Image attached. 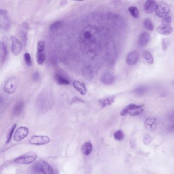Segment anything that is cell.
<instances>
[{
  "label": "cell",
  "mask_w": 174,
  "mask_h": 174,
  "mask_svg": "<svg viewBox=\"0 0 174 174\" xmlns=\"http://www.w3.org/2000/svg\"><path fill=\"white\" fill-rule=\"evenodd\" d=\"M143 112V109L141 108L139 109L136 110L134 111L130 112L129 114L131 116H139Z\"/></svg>",
  "instance_id": "35"
},
{
  "label": "cell",
  "mask_w": 174,
  "mask_h": 174,
  "mask_svg": "<svg viewBox=\"0 0 174 174\" xmlns=\"http://www.w3.org/2000/svg\"><path fill=\"white\" fill-rule=\"evenodd\" d=\"M16 80L14 78L8 79L4 85V90L6 93L12 94L16 91Z\"/></svg>",
  "instance_id": "9"
},
{
  "label": "cell",
  "mask_w": 174,
  "mask_h": 174,
  "mask_svg": "<svg viewBox=\"0 0 174 174\" xmlns=\"http://www.w3.org/2000/svg\"><path fill=\"white\" fill-rule=\"evenodd\" d=\"M50 141V139L48 136H38L35 135L32 136L29 139V142L33 145H45Z\"/></svg>",
  "instance_id": "6"
},
{
  "label": "cell",
  "mask_w": 174,
  "mask_h": 174,
  "mask_svg": "<svg viewBox=\"0 0 174 174\" xmlns=\"http://www.w3.org/2000/svg\"><path fill=\"white\" fill-rule=\"evenodd\" d=\"M24 59H25V63L28 67H31L32 65V63L31 57L30 54L28 53H26L24 55Z\"/></svg>",
  "instance_id": "31"
},
{
  "label": "cell",
  "mask_w": 174,
  "mask_h": 174,
  "mask_svg": "<svg viewBox=\"0 0 174 174\" xmlns=\"http://www.w3.org/2000/svg\"><path fill=\"white\" fill-rule=\"evenodd\" d=\"M144 125L146 129L151 131H155L157 128V120L156 118L150 116L145 119Z\"/></svg>",
  "instance_id": "11"
},
{
  "label": "cell",
  "mask_w": 174,
  "mask_h": 174,
  "mask_svg": "<svg viewBox=\"0 0 174 174\" xmlns=\"http://www.w3.org/2000/svg\"><path fill=\"white\" fill-rule=\"evenodd\" d=\"M170 11V8L167 3L160 2L157 4L156 9V14L159 18H164L167 16Z\"/></svg>",
  "instance_id": "5"
},
{
  "label": "cell",
  "mask_w": 174,
  "mask_h": 174,
  "mask_svg": "<svg viewBox=\"0 0 174 174\" xmlns=\"http://www.w3.org/2000/svg\"><path fill=\"white\" fill-rule=\"evenodd\" d=\"M115 81V77L113 74L109 72H106L101 77V81L106 85H111Z\"/></svg>",
  "instance_id": "13"
},
{
  "label": "cell",
  "mask_w": 174,
  "mask_h": 174,
  "mask_svg": "<svg viewBox=\"0 0 174 174\" xmlns=\"http://www.w3.org/2000/svg\"><path fill=\"white\" fill-rule=\"evenodd\" d=\"M157 6V4L156 1L148 0L145 2L144 4L143 9L145 13L147 14H152L154 11H156Z\"/></svg>",
  "instance_id": "12"
},
{
  "label": "cell",
  "mask_w": 174,
  "mask_h": 174,
  "mask_svg": "<svg viewBox=\"0 0 174 174\" xmlns=\"http://www.w3.org/2000/svg\"><path fill=\"white\" fill-rule=\"evenodd\" d=\"M129 11L133 18H137L139 16V11L137 7L131 6L129 8Z\"/></svg>",
  "instance_id": "27"
},
{
  "label": "cell",
  "mask_w": 174,
  "mask_h": 174,
  "mask_svg": "<svg viewBox=\"0 0 174 174\" xmlns=\"http://www.w3.org/2000/svg\"><path fill=\"white\" fill-rule=\"evenodd\" d=\"M37 158V155L35 153L30 152L24 154L14 160V162L20 164H29L33 162Z\"/></svg>",
  "instance_id": "2"
},
{
  "label": "cell",
  "mask_w": 174,
  "mask_h": 174,
  "mask_svg": "<svg viewBox=\"0 0 174 174\" xmlns=\"http://www.w3.org/2000/svg\"></svg>",
  "instance_id": "40"
},
{
  "label": "cell",
  "mask_w": 174,
  "mask_h": 174,
  "mask_svg": "<svg viewBox=\"0 0 174 174\" xmlns=\"http://www.w3.org/2000/svg\"><path fill=\"white\" fill-rule=\"evenodd\" d=\"M73 86L77 92L81 94L85 95L87 92V89L84 83L80 81L75 80L73 82Z\"/></svg>",
  "instance_id": "16"
},
{
  "label": "cell",
  "mask_w": 174,
  "mask_h": 174,
  "mask_svg": "<svg viewBox=\"0 0 174 174\" xmlns=\"http://www.w3.org/2000/svg\"><path fill=\"white\" fill-rule=\"evenodd\" d=\"M0 26L1 28L4 30H7L10 26V20L8 12L5 9L0 10Z\"/></svg>",
  "instance_id": "4"
},
{
  "label": "cell",
  "mask_w": 174,
  "mask_h": 174,
  "mask_svg": "<svg viewBox=\"0 0 174 174\" xmlns=\"http://www.w3.org/2000/svg\"><path fill=\"white\" fill-rule=\"evenodd\" d=\"M39 169L43 174H54L52 167L45 161H42L39 165Z\"/></svg>",
  "instance_id": "15"
},
{
  "label": "cell",
  "mask_w": 174,
  "mask_h": 174,
  "mask_svg": "<svg viewBox=\"0 0 174 174\" xmlns=\"http://www.w3.org/2000/svg\"><path fill=\"white\" fill-rule=\"evenodd\" d=\"M167 118L171 123L174 124V111L171 112L167 116Z\"/></svg>",
  "instance_id": "36"
},
{
  "label": "cell",
  "mask_w": 174,
  "mask_h": 174,
  "mask_svg": "<svg viewBox=\"0 0 174 174\" xmlns=\"http://www.w3.org/2000/svg\"><path fill=\"white\" fill-rule=\"evenodd\" d=\"M140 58V55L139 52L134 50L130 52L126 57V61L129 65H134L138 63Z\"/></svg>",
  "instance_id": "10"
},
{
  "label": "cell",
  "mask_w": 174,
  "mask_h": 174,
  "mask_svg": "<svg viewBox=\"0 0 174 174\" xmlns=\"http://www.w3.org/2000/svg\"><path fill=\"white\" fill-rule=\"evenodd\" d=\"M7 57V48L4 43L1 42L0 43V60L1 63H4Z\"/></svg>",
  "instance_id": "20"
},
{
  "label": "cell",
  "mask_w": 174,
  "mask_h": 174,
  "mask_svg": "<svg viewBox=\"0 0 174 174\" xmlns=\"http://www.w3.org/2000/svg\"><path fill=\"white\" fill-rule=\"evenodd\" d=\"M16 126H17V125L16 124H14L12 126V127L11 128V130H10V131L9 132V133L8 134V136H7V141H6L7 143H9L10 142V141H11V138L12 137V135L14 134V131Z\"/></svg>",
  "instance_id": "34"
},
{
  "label": "cell",
  "mask_w": 174,
  "mask_h": 174,
  "mask_svg": "<svg viewBox=\"0 0 174 174\" xmlns=\"http://www.w3.org/2000/svg\"><path fill=\"white\" fill-rule=\"evenodd\" d=\"M116 97L115 96H108L101 98L99 100V104L102 108L111 105L115 102Z\"/></svg>",
  "instance_id": "14"
},
{
  "label": "cell",
  "mask_w": 174,
  "mask_h": 174,
  "mask_svg": "<svg viewBox=\"0 0 174 174\" xmlns=\"http://www.w3.org/2000/svg\"><path fill=\"white\" fill-rule=\"evenodd\" d=\"M55 79L57 82L60 85H67L70 84V81L69 79L59 73H57L55 75Z\"/></svg>",
  "instance_id": "22"
},
{
  "label": "cell",
  "mask_w": 174,
  "mask_h": 174,
  "mask_svg": "<svg viewBox=\"0 0 174 174\" xmlns=\"http://www.w3.org/2000/svg\"><path fill=\"white\" fill-rule=\"evenodd\" d=\"M25 107V104L23 101H19L16 103V105H14L13 109V114L14 116H18L22 112L23 110Z\"/></svg>",
  "instance_id": "19"
},
{
  "label": "cell",
  "mask_w": 174,
  "mask_h": 174,
  "mask_svg": "<svg viewBox=\"0 0 174 174\" xmlns=\"http://www.w3.org/2000/svg\"><path fill=\"white\" fill-rule=\"evenodd\" d=\"M36 106L39 109L43 111L50 109L53 105V97L48 90H45L39 94L36 99Z\"/></svg>",
  "instance_id": "1"
},
{
  "label": "cell",
  "mask_w": 174,
  "mask_h": 174,
  "mask_svg": "<svg viewBox=\"0 0 174 174\" xmlns=\"http://www.w3.org/2000/svg\"><path fill=\"white\" fill-rule=\"evenodd\" d=\"M172 22V17L170 16H167L165 18H163L162 20V25L166 26H170Z\"/></svg>",
  "instance_id": "33"
},
{
  "label": "cell",
  "mask_w": 174,
  "mask_h": 174,
  "mask_svg": "<svg viewBox=\"0 0 174 174\" xmlns=\"http://www.w3.org/2000/svg\"><path fill=\"white\" fill-rule=\"evenodd\" d=\"M27 29H28L27 25L25 24V25H22V27L21 28V31H20L21 37H22V40L25 44H26V43L27 41Z\"/></svg>",
  "instance_id": "26"
},
{
  "label": "cell",
  "mask_w": 174,
  "mask_h": 174,
  "mask_svg": "<svg viewBox=\"0 0 174 174\" xmlns=\"http://www.w3.org/2000/svg\"><path fill=\"white\" fill-rule=\"evenodd\" d=\"M29 133V130L26 127H20L16 130L14 139L16 141H20L26 138Z\"/></svg>",
  "instance_id": "8"
},
{
  "label": "cell",
  "mask_w": 174,
  "mask_h": 174,
  "mask_svg": "<svg viewBox=\"0 0 174 174\" xmlns=\"http://www.w3.org/2000/svg\"><path fill=\"white\" fill-rule=\"evenodd\" d=\"M40 79V75L38 72H35L32 75V79L34 81H37Z\"/></svg>",
  "instance_id": "37"
},
{
  "label": "cell",
  "mask_w": 174,
  "mask_h": 174,
  "mask_svg": "<svg viewBox=\"0 0 174 174\" xmlns=\"http://www.w3.org/2000/svg\"><path fill=\"white\" fill-rule=\"evenodd\" d=\"M151 36L147 32H143L139 37V43L141 47H145L149 43Z\"/></svg>",
  "instance_id": "17"
},
{
  "label": "cell",
  "mask_w": 174,
  "mask_h": 174,
  "mask_svg": "<svg viewBox=\"0 0 174 174\" xmlns=\"http://www.w3.org/2000/svg\"><path fill=\"white\" fill-rule=\"evenodd\" d=\"M144 104H141V105H137L135 104H130L129 105H128L127 106L125 107V108L128 111L131 112L132 111H134L136 110L142 108V107L144 106Z\"/></svg>",
  "instance_id": "25"
},
{
  "label": "cell",
  "mask_w": 174,
  "mask_h": 174,
  "mask_svg": "<svg viewBox=\"0 0 174 174\" xmlns=\"http://www.w3.org/2000/svg\"><path fill=\"white\" fill-rule=\"evenodd\" d=\"M114 138L116 141H122L125 138V134L122 130H118L114 133Z\"/></svg>",
  "instance_id": "29"
},
{
  "label": "cell",
  "mask_w": 174,
  "mask_h": 174,
  "mask_svg": "<svg viewBox=\"0 0 174 174\" xmlns=\"http://www.w3.org/2000/svg\"><path fill=\"white\" fill-rule=\"evenodd\" d=\"M143 26L146 29L149 31H153L154 29L153 23L150 18H145L143 21Z\"/></svg>",
  "instance_id": "28"
},
{
  "label": "cell",
  "mask_w": 174,
  "mask_h": 174,
  "mask_svg": "<svg viewBox=\"0 0 174 174\" xmlns=\"http://www.w3.org/2000/svg\"><path fill=\"white\" fill-rule=\"evenodd\" d=\"M168 131L172 133H174V124L171 125L169 127L167 128Z\"/></svg>",
  "instance_id": "39"
},
{
  "label": "cell",
  "mask_w": 174,
  "mask_h": 174,
  "mask_svg": "<svg viewBox=\"0 0 174 174\" xmlns=\"http://www.w3.org/2000/svg\"><path fill=\"white\" fill-rule=\"evenodd\" d=\"M143 58H145V60L147 61L150 65H152L154 63V58L152 55V54L147 51H145L143 52Z\"/></svg>",
  "instance_id": "24"
},
{
  "label": "cell",
  "mask_w": 174,
  "mask_h": 174,
  "mask_svg": "<svg viewBox=\"0 0 174 174\" xmlns=\"http://www.w3.org/2000/svg\"><path fill=\"white\" fill-rule=\"evenodd\" d=\"M161 45H162V49L163 50V51H167V49H168V48L170 46V40H168L167 39H166V38H163L162 40Z\"/></svg>",
  "instance_id": "32"
},
{
  "label": "cell",
  "mask_w": 174,
  "mask_h": 174,
  "mask_svg": "<svg viewBox=\"0 0 174 174\" xmlns=\"http://www.w3.org/2000/svg\"><path fill=\"white\" fill-rule=\"evenodd\" d=\"M157 32L161 35H169L173 32V28L170 26L161 25L157 27Z\"/></svg>",
  "instance_id": "18"
},
{
  "label": "cell",
  "mask_w": 174,
  "mask_h": 174,
  "mask_svg": "<svg viewBox=\"0 0 174 174\" xmlns=\"http://www.w3.org/2000/svg\"><path fill=\"white\" fill-rule=\"evenodd\" d=\"M37 52L36 54V59L39 65H43L46 58L45 53V43L44 41L40 40L37 43Z\"/></svg>",
  "instance_id": "3"
},
{
  "label": "cell",
  "mask_w": 174,
  "mask_h": 174,
  "mask_svg": "<svg viewBox=\"0 0 174 174\" xmlns=\"http://www.w3.org/2000/svg\"><path fill=\"white\" fill-rule=\"evenodd\" d=\"M93 150V147L92 143L89 142H86L83 144L81 148V151L83 155H88L91 154Z\"/></svg>",
  "instance_id": "21"
},
{
  "label": "cell",
  "mask_w": 174,
  "mask_h": 174,
  "mask_svg": "<svg viewBox=\"0 0 174 174\" xmlns=\"http://www.w3.org/2000/svg\"><path fill=\"white\" fill-rule=\"evenodd\" d=\"M151 139H150V136L149 135H146L145 136V137H144V142H145V143L146 144V145H148L149 143H150V141H151Z\"/></svg>",
  "instance_id": "38"
},
{
  "label": "cell",
  "mask_w": 174,
  "mask_h": 174,
  "mask_svg": "<svg viewBox=\"0 0 174 174\" xmlns=\"http://www.w3.org/2000/svg\"><path fill=\"white\" fill-rule=\"evenodd\" d=\"M11 51L15 56H18L22 50V45L20 41L14 36H11Z\"/></svg>",
  "instance_id": "7"
},
{
  "label": "cell",
  "mask_w": 174,
  "mask_h": 174,
  "mask_svg": "<svg viewBox=\"0 0 174 174\" xmlns=\"http://www.w3.org/2000/svg\"><path fill=\"white\" fill-rule=\"evenodd\" d=\"M147 90L148 88L147 86H142L134 89L132 92L137 96H141L145 94L147 92Z\"/></svg>",
  "instance_id": "23"
},
{
  "label": "cell",
  "mask_w": 174,
  "mask_h": 174,
  "mask_svg": "<svg viewBox=\"0 0 174 174\" xmlns=\"http://www.w3.org/2000/svg\"><path fill=\"white\" fill-rule=\"evenodd\" d=\"M62 25L63 22L61 21H57L56 22H54L53 24H52L50 26V30L51 32L56 31L57 30L60 28Z\"/></svg>",
  "instance_id": "30"
}]
</instances>
